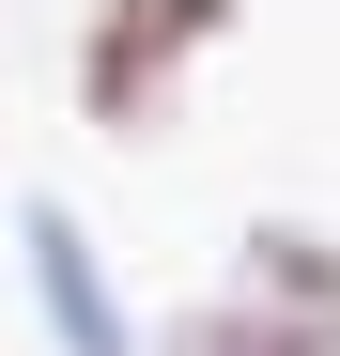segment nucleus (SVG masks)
Masks as SVG:
<instances>
[{
	"instance_id": "f257e3e1",
	"label": "nucleus",
	"mask_w": 340,
	"mask_h": 356,
	"mask_svg": "<svg viewBox=\"0 0 340 356\" xmlns=\"http://www.w3.org/2000/svg\"><path fill=\"white\" fill-rule=\"evenodd\" d=\"M170 356H309L278 310H201V325H170Z\"/></svg>"
}]
</instances>
